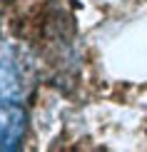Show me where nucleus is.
Listing matches in <instances>:
<instances>
[{
	"label": "nucleus",
	"instance_id": "1",
	"mask_svg": "<svg viewBox=\"0 0 147 152\" xmlns=\"http://www.w3.org/2000/svg\"><path fill=\"white\" fill-rule=\"evenodd\" d=\"M33 85V67L23 50L0 48V92L8 97H23Z\"/></svg>",
	"mask_w": 147,
	"mask_h": 152
},
{
	"label": "nucleus",
	"instance_id": "2",
	"mask_svg": "<svg viewBox=\"0 0 147 152\" xmlns=\"http://www.w3.org/2000/svg\"><path fill=\"white\" fill-rule=\"evenodd\" d=\"M28 115L18 102H0V150H18L25 140Z\"/></svg>",
	"mask_w": 147,
	"mask_h": 152
}]
</instances>
